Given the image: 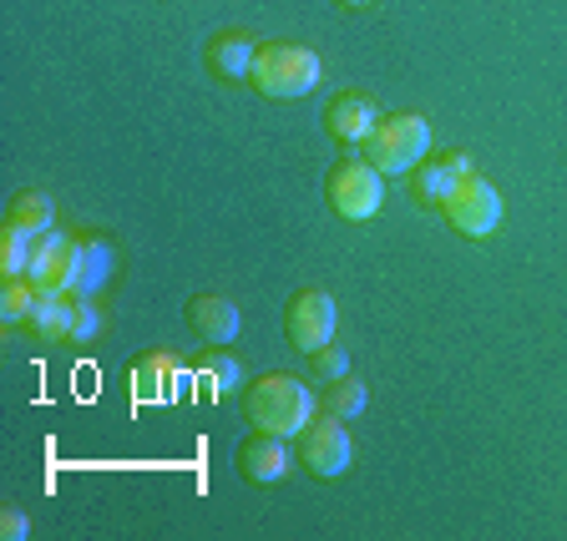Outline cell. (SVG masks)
Listing matches in <instances>:
<instances>
[{"instance_id": "21", "label": "cell", "mask_w": 567, "mask_h": 541, "mask_svg": "<svg viewBox=\"0 0 567 541\" xmlns=\"http://www.w3.org/2000/svg\"><path fill=\"white\" fill-rule=\"evenodd\" d=\"M344 365H350V354L340 350V344H324V350H315V375H324L334 385V379H344Z\"/></svg>"}, {"instance_id": "23", "label": "cell", "mask_w": 567, "mask_h": 541, "mask_svg": "<svg viewBox=\"0 0 567 541\" xmlns=\"http://www.w3.org/2000/svg\"><path fill=\"white\" fill-rule=\"evenodd\" d=\"M25 531H31V521L21 511H0V537L6 541H25Z\"/></svg>"}, {"instance_id": "22", "label": "cell", "mask_w": 567, "mask_h": 541, "mask_svg": "<svg viewBox=\"0 0 567 541\" xmlns=\"http://www.w3.org/2000/svg\"><path fill=\"white\" fill-rule=\"evenodd\" d=\"M96 330H102V314H96V304H82V309H76V330H71V340H92Z\"/></svg>"}, {"instance_id": "18", "label": "cell", "mask_w": 567, "mask_h": 541, "mask_svg": "<svg viewBox=\"0 0 567 541\" xmlns=\"http://www.w3.org/2000/svg\"><path fill=\"white\" fill-rule=\"evenodd\" d=\"M31 233H21V228L0 223V279H21L25 263H31Z\"/></svg>"}, {"instance_id": "17", "label": "cell", "mask_w": 567, "mask_h": 541, "mask_svg": "<svg viewBox=\"0 0 567 541\" xmlns=\"http://www.w3.org/2000/svg\"><path fill=\"white\" fill-rule=\"evenodd\" d=\"M51 212L56 208H51L47 193H16L11 208H6V223L31 233V238H41V233H51Z\"/></svg>"}, {"instance_id": "1", "label": "cell", "mask_w": 567, "mask_h": 541, "mask_svg": "<svg viewBox=\"0 0 567 541\" xmlns=\"http://www.w3.org/2000/svg\"><path fill=\"white\" fill-rule=\"evenodd\" d=\"M244 420L264 436H299L309 420H315V395H309L305 379L295 375H259L244 395Z\"/></svg>"}, {"instance_id": "20", "label": "cell", "mask_w": 567, "mask_h": 541, "mask_svg": "<svg viewBox=\"0 0 567 541\" xmlns=\"http://www.w3.org/2000/svg\"><path fill=\"white\" fill-rule=\"evenodd\" d=\"M330 410L340 415V420H350V415H360L365 410V385L360 379H334V389H330Z\"/></svg>"}, {"instance_id": "5", "label": "cell", "mask_w": 567, "mask_h": 541, "mask_svg": "<svg viewBox=\"0 0 567 541\" xmlns=\"http://www.w3.org/2000/svg\"><path fill=\"white\" fill-rule=\"evenodd\" d=\"M334 330H340V304H334L324 289H299V294L289 299V309H284V334L305 354L324 350V344L334 340Z\"/></svg>"}, {"instance_id": "24", "label": "cell", "mask_w": 567, "mask_h": 541, "mask_svg": "<svg viewBox=\"0 0 567 541\" xmlns=\"http://www.w3.org/2000/svg\"><path fill=\"white\" fill-rule=\"evenodd\" d=\"M340 6H350V11H365L370 0H340Z\"/></svg>"}, {"instance_id": "9", "label": "cell", "mask_w": 567, "mask_h": 541, "mask_svg": "<svg viewBox=\"0 0 567 541\" xmlns=\"http://www.w3.org/2000/svg\"><path fill=\"white\" fill-rule=\"evenodd\" d=\"M234 466H238V476H248L254 486H274L284 471H289V446H284L279 436H264V430H254V436L238 446Z\"/></svg>"}, {"instance_id": "14", "label": "cell", "mask_w": 567, "mask_h": 541, "mask_svg": "<svg viewBox=\"0 0 567 541\" xmlns=\"http://www.w3.org/2000/svg\"><path fill=\"white\" fill-rule=\"evenodd\" d=\"M173 375H177L173 354H142L137 370H132V400L137 405H167L173 400Z\"/></svg>"}, {"instance_id": "6", "label": "cell", "mask_w": 567, "mask_h": 541, "mask_svg": "<svg viewBox=\"0 0 567 541\" xmlns=\"http://www.w3.org/2000/svg\"><path fill=\"white\" fill-rule=\"evenodd\" d=\"M446 223L456 228L461 238H492L496 228H502V193L486 183V177H461L456 193H451L446 208Z\"/></svg>"}, {"instance_id": "4", "label": "cell", "mask_w": 567, "mask_h": 541, "mask_svg": "<svg viewBox=\"0 0 567 541\" xmlns=\"http://www.w3.org/2000/svg\"><path fill=\"white\" fill-rule=\"evenodd\" d=\"M324 198H330V208L340 212V218L365 223V218H375L380 212V202H385V173H375L365 157L340 163L330 173V183H324Z\"/></svg>"}, {"instance_id": "12", "label": "cell", "mask_w": 567, "mask_h": 541, "mask_svg": "<svg viewBox=\"0 0 567 541\" xmlns=\"http://www.w3.org/2000/svg\"><path fill=\"white\" fill-rule=\"evenodd\" d=\"M188 324L208 344H228L238 330H244V314H238V304L234 299H224V294H198L188 304Z\"/></svg>"}, {"instance_id": "2", "label": "cell", "mask_w": 567, "mask_h": 541, "mask_svg": "<svg viewBox=\"0 0 567 541\" xmlns=\"http://www.w3.org/2000/svg\"><path fill=\"white\" fill-rule=\"evenodd\" d=\"M248 82H254V92L274 96V102L309 96L319 86V56L309 46H299V41H264Z\"/></svg>"}, {"instance_id": "19", "label": "cell", "mask_w": 567, "mask_h": 541, "mask_svg": "<svg viewBox=\"0 0 567 541\" xmlns=\"http://www.w3.org/2000/svg\"><path fill=\"white\" fill-rule=\"evenodd\" d=\"M35 294H41V289H35L25 273L21 279H6V289H0V314H6V324H25L35 309Z\"/></svg>"}, {"instance_id": "7", "label": "cell", "mask_w": 567, "mask_h": 541, "mask_svg": "<svg viewBox=\"0 0 567 541\" xmlns=\"http://www.w3.org/2000/svg\"><path fill=\"white\" fill-rule=\"evenodd\" d=\"M350 456H354L350 430H344V420L334 410L315 415V420L299 430V460H305V471H315L319 481L340 476L344 466H350Z\"/></svg>"}, {"instance_id": "15", "label": "cell", "mask_w": 567, "mask_h": 541, "mask_svg": "<svg viewBox=\"0 0 567 541\" xmlns=\"http://www.w3.org/2000/svg\"><path fill=\"white\" fill-rule=\"evenodd\" d=\"M193 370H198L203 389H208V400H228V395L244 385V365H238L228 350H218V344H208V350L193 360Z\"/></svg>"}, {"instance_id": "16", "label": "cell", "mask_w": 567, "mask_h": 541, "mask_svg": "<svg viewBox=\"0 0 567 541\" xmlns=\"http://www.w3.org/2000/svg\"><path fill=\"white\" fill-rule=\"evenodd\" d=\"M456 183H461V177L451 173L446 157H441V163H415L411 167V193H415V202H421V208H446L451 193H456Z\"/></svg>"}, {"instance_id": "11", "label": "cell", "mask_w": 567, "mask_h": 541, "mask_svg": "<svg viewBox=\"0 0 567 541\" xmlns=\"http://www.w3.org/2000/svg\"><path fill=\"white\" fill-rule=\"evenodd\" d=\"M76 309H82V304L71 299V289H41L25 324H31V330L41 334L47 344H56V340H71V330H76Z\"/></svg>"}, {"instance_id": "8", "label": "cell", "mask_w": 567, "mask_h": 541, "mask_svg": "<svg viewBox=\"0 0 567 541\" xmlns=\"http://www.w3.org/2000/svg\"><path fill=\"white\" fill-rule=\"evenodd\" d=\"M82 243L66 233H41L31 243V263H25V279L35 283V289H76L82 283Z\"/></svg>"}, {"instance_id": "3", "label": "cell", "mask_w": 567, "mask_h": 541, "mask_svg": "<svg viewBox=\"0 0 567 541\" xmlns=\"http://www.w3.org/2000/svg\"><path fill=\"white\" fill-rule=\"evenodd\" d=\"M360 147H365V163L375 167V173H385V177L411 173V167L425 163V153H431V122H425L421 112L380 117L375 132H370Z\"/></svg>"}, {"instance_id": "13", "label": "cell", "mask_w": 567, "mask_h": 541, "mask_svg": "<svg viewBox=\"0 0 567 541\" xmlns=\"http://www.w3.org/2000/svg\"><path fill=\"white\" fill-rule=\"evenodd\" d=\"M254 56H259V41L248 31H224L208 41V71L224 76V82H244L254 71Z\"/></svg>"}, {"instance_id": "10", "label": "cell", "mask_w": 567, "mask_h": 541, "mask_svg": "<svg viewBox=\"0 0 567 541\" xmlns=\"http://www.w3.org/2000/svg\"><path fill=\"white\" fill-rule=\"evenodd\" d=\"M380 112L365 92H340L330 106H324V127H330L334 142H365L375 132Z\"/></svg>"}]
</instances>
